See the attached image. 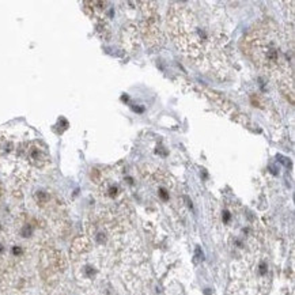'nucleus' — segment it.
<instances>
[{
  "mask_svg": "<svg viewBox=\"0 0 295 295\" xmlns=\"http://www.w3.org/2000/svg\"><path fill=\"white\" fill-rule=\"evenodd\" d=\"M166 27L178 51L201 72L218 79H227L234 72L230 29L223 10L214 3H171Z\"/></svg>",
  "mask_w": 295,
  "mask_h": 295,
  "instance_id": "obj_1",
  "label": "nucleus"
},
{
  "mask_svg": "<svg viewBox=\"0 0 295 295\" xmlns=\"http://www.w3.org/2000/svg\"><path fill=\"white\" fill-rule=\"evenodd\" d=\"M3 194H4V188H3V184H2V181H0V200H2Z\"/></svg>",
  "mask_w": 295,
  "mask_h": 295,
  "instance_id": "obj_3",
  "label": "nucleus"
},
{
  "mask_svg": "<svg viewBox=\"0 0 295 295\" xmlns=\"http://www.w3.org/2000/svg\"><path fill=\"white\" fill-rule=\"evenodd\" d=\"M243 53L294 103V29L274 19L257 22L242 40Z\"/></svg>",
  "mask_w": 295,
  "mask_h": 295,
  "instance_id": "obj_2",
  "label": "nucleus"
}]
</instances>
